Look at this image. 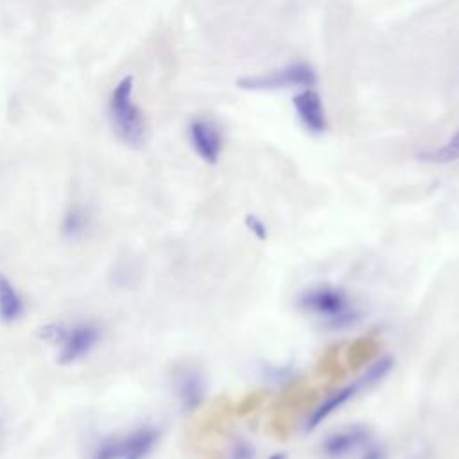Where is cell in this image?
I'll return each mask as SVG.
<instances>
[{
    "label": "cell",
    "instance_id": "cell-1",
    "mask_svg": "<svg viewBox=\"0 0 459 459\" xmlns=\"http://www.w3.org/2000/svg\"><path fill=\"white\" fill-rule=\"evenodd\" d=\"M134 77L124 75L108 97V118L117 138L131 149H140L147 143L149 126L143 111L134 102Z\"/></svg>",
    "mask_w": 459,
    "mask_h": 459
},
{
    "label": "cell",
    "instance_id": "cell-2",
    "mask_svg": "<svg viewBox=\"0 0 459 459\" xmlns=\"http://www.w3.org/2000/svg\"><path fill=\"white\" fill-rule=\"evenodd\" d=\"M298 307L332 326H346L357 321L359 314L348 292L341 287L321 283L299 292Z\"/></svg>",
    "mask_w": 459,
    "mask_h": 459
},
{
    "label": "cell",
    "instance_id": "cell-3",
    "mask_svg": "<svg viewBox=\"0 0 459 459\" xmlns=\"http://www.w3.org/2000/svg\"><path fill=\"white\" fill-rule=\"evenodd\" d=\"M158 441L154 427H138L126 436L102 439L91 452V459H145Z\"/></svg>",
    "mask_w": 459,
    "mask_h": 459
},
{
    "label": "cell",
    "instance_id": "cell-4",
    "mask_svg": "<svg viewBox=\"0 0 459 459\" xmlns=\"http://www.w3.org/2000/svg\"><path fill=\"white\" fill-rule=\"evenodd\" d=\"M47 339L59 341V362L72 364L82 357H86L100 341V330L93 323H79L72 328H63L50 325L45 330Z\"/></svg>",
    "mask_w": 459,
    "mask_h": 459
},
{
    "label": "cell",
    "instance_id": "cell-5",
    "mask_svg": "<svg viewBox=\"0 0 459 459\" xmlns=\"http://www.w3.org/2000/svg\"><path fill=\"white\" fill-rule=\"evenodd\" d=\"M317 82V75L312 66L307 63H292L285 68L273 70L264 75H247L237 81V86L242 90L264 91V90H278V88H292V86H314Z\"/></svg>",
    "mask_w": 459,
    "mask_h": 459
},
{
    "label": "cell",
    "instance_id": "cell-6",
    "mask_svg": "<svg viewBox=\"0 0 459 459\" xmlns=\"http://www.w3.org/2000/svg\"><path fill=\"white\" fill-rule=\"evenodd\" d=\"M188 138L195 151V154L213 165L219 161V156L222 152V134L219 127L204 118H195L188 126Z\"/></svg>",
    "mask_w": 459,
    "mask_h": 459
},
{
    "label": "cell",
    "instance_id": "cell-7",
    "mask_svg": "<svg viewBox=\"0 0 459 459\" xmlns=\"http://www.w3.org/2000/svg\"><path fill=\"white\" fill-rule=\"evenodd\" d=\"M292 106L307 131L319 134L326 129V113H325V106H323V100L317 91H314L310 88L299 91L292 99Z\"/></svg>",
    "mask_w": 459,
    "mask_h": 459
},
{
    "label": "cell",
    "instance_id": "cell-8",
    "mask_svg": "<svg viewBox=\"0 0 459 459\" xmlns=\"http://www.w3.org/2000/svg\"><path fill=\"white\" fill-rule=\"evenodd\" d=\"M368 436L369 432L360 425L337 430L321 443V452L328 459H342L360 448L368 441Z\"/></svg>",
    "mask_w": 459,
    "mask_h": 459
},
{
    "label": "cell",
    "instance_id": "cell-9",
    "mask_svg": "<svg viewBox=\"0 0 459 459\" xmlns=\"http://www.w3.org/2000/svg\"><path fill=\"white\" fill-rule=\"evenodd\" d=\"M360 387H364V385H362L360 380H357V382H353V384H350V385H346V387H342V389L332 393L330 396H326L319 405H316V407L312 409V412H310V416H308V421H307V429L312 430V429H316L319 423H323V420H326L332 412H335V411H337L339 407H342L348 400H351V398L355 396V393H357Z\"/></svg>",
    "mask_w": 459,
    "mask_h": 459
},
{
    "label": "cell",
    "instance_id": "cell-10",
    "mask_svg": "<svg viewBox=\"0 0 459 459\" xmlns=\"http://www.w3.org/2000/svg\"><path fill=\"white\" fill-rule=\"evenodd\" d=\"M176 393L185 409H195L204 396V380L194 369H185L176 378Z\"/></svg>",
    "mask_w": 459,
    "mask_h": 459
},
{
    "label": "cell",
    "instance_id": "cell-11",
    "mask_svg": "<svg viewBox=\"0 0 459 459\" xmlns=\"http://www.w3.org/2000/svg\"><path fill=\"white\" fill-rule=\"evenodd\" d=\"M23 299L11 283V280L0 273V321L14 323L23 314Z\"/></svg>",
    "mask_w": 459,
    "mask_h": 459
},
{
    "label": "cell",
    "instance_id": "cell-12",
    "mask_svg": "<svg viewBox=\"0 0 459 459\" xmlns=\"http://www.w3.org/2000/svg\"><path fill=\"white\" fill-rule=\"evenodd\" d=\"M90 226V215L82 206H70L63 217L61 222V231L68 238H77L82 237L84 231Z\"/></svg>",
    "mask_w": 459,
    "mask_h": 459
},
{
    "label": "cell",
    "instance_id": "cell-13",
    "mask_svg": "<svg viewBox=\"0 0 459 459\" xmlns=\"http://www.w3.org/2000/svg\"><path fill=\"white\" fill-rule=\"evenodd\" d=\"M420 160L432 161V163H448V161L459 160V133H455L448 140V143H445L443 147L420 152Z\"/></svg>",
    "mask_w": 459,
    "mask_h": 459
},
{
    "label": "cell",
    "instance_id": "cell-14",
    "mask_svg": "<svg viewBox=\"0 0 459 459\" xmlns=\"http://www.w3.org/2000/svg\"><path fill=\"white\" fill-rule=\"evenodd\" d=\"M246 226L251 230V233L258 238H265L267 237V230H265V224L256 217V215H247L246 217Z\"/></svg>",
    "mask_w": 459,
    "mask_h": 459
},
{
    "label": "cell",
    "instance_id": "cell-15",
    "mask_svg": "<svg viewBox=\"0 0 459 459\" xmlns=\"http://www.w3.org/2000/svg\"><path fill=\"white\" fill-rule=\"evenodd\" d=\"M251 457H253V450L247 445H238L231 454V459H251Z\"/></svg>",
    "mask_w": 459,
    "mask_h": 459
},
{
    "label": "cell",
    "instance_id": "cell-16",
    "mask_svg": "<svg viewBox=\"0 0 459 459\" xmlns=\"http://www.w3.org/2000/svg\"><path fill=\"white\" fill-rule=\"evenodd\" d=\"M360 459H385V450L382 446H371Z\"/></svg>",
    "mask_w": 459,
    "mask_h": 459
},
{
    "label": "cell",
    "instance_id": "cell-17",
    "mask_svg": "<svg viewBox=\"0 0 459 459\" xmlns=\"http://www.w3.org/2000/svg\"><path fill=\"white\" fill-rule=\"evenodd\" d=\"M269 459H287V457H285V454H280V452H278V454H273Z\"/></svg>",
    "mask_w": 459,
    "mask_h": 459
}]
</instances>
